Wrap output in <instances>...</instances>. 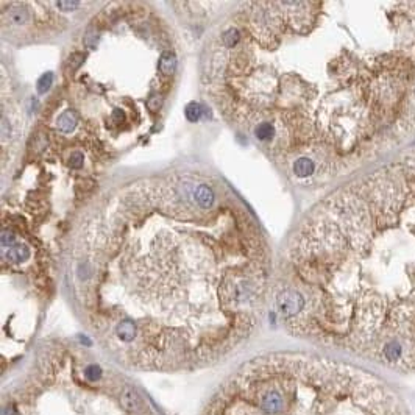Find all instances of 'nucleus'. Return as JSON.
<instances>
[{"label": "nucleus", "instance_id": "39448f33", "mask_svg": "<svg viewBox=\"0 0 415 415\" xmlns=\"http://www.w3.org/2000/svg\"><path fill=\"white\" fill-rule=\"evenodd\" d=\"M30 248L24 244H17V245H13V247H8V248H4L2 252V256H4V261H8V262H24L30 258Z\"/></svg>", "mask_w": 415, "mask_h": 415}, {"label": "nucleus", "instance_id": "f257e3e1", "mask_svg": "<svg viewBox=\"0 0 415 415\" xmlns=\"http://www.w3.org/2000/svg\"><path fill=\"white\" fill-rule=\"evenodd\" d=\"M78 314L113 362L214 365L256 331L273 286L265 236L240 197L197 174L131 181L95 204L72 248Z\"/></svg>", "mask_w": 415, "mask_h": 415}, {"label": "nucleus", "instance_id": "0eeeda50", "mask_svg": "<svg viewBox=\"0 0 415 415\" xmlns=\"http://www.w3.org/2000/svg\"><path fill=\"white\" fill-rule=\"evenodd\" d=\"M201 116V111H200V105L195 101L189 103V105L186 107V117L189 122H197Z\"/></svg>", "mask_w": 415, "mask_h": 415}, {"label": "nucleus", "instance_id": "20e7f679", "mask_svg": "<svg viewBox=\"0 0 415 415\" xmlns=\"http://www.w3.org/2000/svg\"><path fill=\"white\" fill-rule=\"evenodd\" d=\"M292 172L298 178L310 177L316 172V162L309 156H300L298 159L292 162Z\"/></svg>", "mask_w": 415, "mask_h": 415}, {"label": "nucleus", "instance_id": "423d86ee", "mask_svg": "<svg viewBox=\"0 0 415 415\" xmlns=\"http://www.w3.org/2000/svg\"><path fill=\"white\" fill-rule=\"evenodd\" d=\"M56 123L63 133H72L78 123V116L75 114V111H64L59 114Z\"/></svg>", "mask_w": 415, "mask_h": 415}, {"label": "nucleus", "instance_id": "6e6552de", "mask_svg": "<svg viewBox=\"0 0 415 415\" xmlns=\"http://www.w3.org/2000/svg\"><path fill=\"white\" fill-rule=\"evenodd\" d=\"M52 78H53L52 74H46L44 77L39 78V81H38V91H39L41 94H44V92L49 91V88H50V85H52Z\"/></svg>", "mask_w": 415, "mask_h": 415}, {"label": "nucleus", "instance_id": "f03ea898", "mask_svg": "<svg viewBox=\"0 0 415 415\" xmlns=\"http://www.w3.org/2000/svg\"><path fill=\"white\" fill-rule=\"evenodd\" d=\"M201 415H406L368 371L301 353L256 356L217 387Z\"/></svg>", "mask_w": 415, "mask_h": 415}, {"label": "nucleus", "instance_id": "7ed1b4c3", "mask_svg": "<svg viewBox=\"0 0 415 415\" xmlns=\"http://www.w3.org/2000/svg\"><path fill=\"white\" fill-rule=\"evenodd\" d=\"M2 415H158L114 365L78 345L47 343L4 393Z\"/></svg>", "mask_w": 415, "mask_h": 415}]
</instances>
